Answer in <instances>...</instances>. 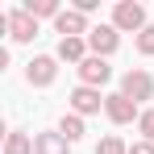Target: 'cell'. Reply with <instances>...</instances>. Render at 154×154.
Wrapping results in <instances>:
<instances>
[{"label":"cell","instance_id":"obj_1","mask_svg":"<svg viewBox=\"0 0 154 154\" xmlns=\"http://www.w3.org/2000/svg\"><path fill=\"white\" fill-rule=\"evenodd\" d=\"M112 25L121 29V33H142V29L150 25V21H146V4H137V0H121V4L112 8Z\"/></svg>","mask_w":154,"mask_h":154},{"label":"cell","instance_id":"obj_2","mask_svg":"<svg viewBox=\"0 0 154 154\" xmlns=\"http://www.w3.org/2000/svg\"><path fill=\"white\" fill-rule=\"evenodd\" d=\"M58 75V54H38L25 63V83L29 88H50Z\"/></svg>","mask_w":154,"mask_h":154},{"label":"cell","instance_id":"obj_3","mask_svg":"<svg viewBox=\"0 0 154 154\" xmlns=\"http://www.w3.org/2000/svg\"><path fill=\"white\" fill-rule=\"evenodd\" d=\"M121 96H129L133 104L150 100V96H154V79H150V71H142V67H129L125 75H121Z\"/></svg>","mask_w":154,"mask_h":154},{"label":"cell","instance_id":"obj_4","mask_svg":"<svg viewBox=\"0 0 154 154\" xmlns=\"http://www.w3.org/2000/svg\"><path fill=\"white\" fill-rule=\"evenodd\" d=\"M117 46H121V29L112 25H92V33H88V50L96 54V58H108V54H117Z\"/></svg>","mask_w":154,"mask_h":154},{"label":"cell","instance_id":"obj_5","mask_svg":"<svg viewBox=\"0 0 154 154\" xmlns=\"http://www.w3.org/2000/svg\"><path fill=\"white\" fill-rule=\"evenodd\" d=\"M67 100H71V112H75V117H96V112L104 108V100H108V96H100V88L79 83V88L67 96Z\"/></svg>","mask_w":154,"mask_h":154},{"label":"cell","instance_id":"obj_6","mask_svg":"<svg viewBox=\"0 0 154 154\" xmlns=\"http://www.w3.org/2000/svg\"><path fill=\"white\" fill-rule=\"evenodd\" d=\"M8 38L13 42H33L38 38V17H29L25 8H8Z\"/></svg>","mask_w":154,"mask_h":154},{"label":"cell","instance_id":"obj_7","mask_svg":"<svg viewBox=\"0 0 154 154\" xmlns=\"http://www.w3.org/2000/svg\"><path fill=\"white\" fill-rule=\"evenodd\" d=\"M104 112H108V121H112V125H129V121H137V117H142V108L129 100V96H121V92H112V96L104 100Z\"/></svg>","mask_w":154,"mask_h":154},{"label":"cell","instance_id":"obj_8","mask_svg":"<svg viewBox=\"0 0 154 154\" xmlns=\"http://www.w3.org/2000/svg\"><path fill=\"white\" fill-rule=\"evenodd\" d=\"M112 79V67H108V58H96V54H88L83 63H79V83H88V88H104Z\"/></svg>","mask_w":154,"mask_h":154},{"label":"cell","instance_id":"obj_9","mask_svg":"<svg viewBox=\"0 0 154 154\" xmlns=\"http://www.w3.org/2000/svg\"><path fill=\"white\" fill-rule=\"evenodd\" d=\"M54 29H58L63 38H88V33H92L88 17H83L79 8H63V13H58V21H54Z\"/></svg>","mask_w":154,"mask_h":154},{"label":"cell","instance_id":"obj_10","mask_svg":"<svg viewBox=\"0 0 154 154\" xmlns=\"http://www.w3.org/2000/svg\"><path fill=\"white\" fill-rule=\"evenodd\" d=\"M67 137L58 133V129H50V133H33V154H67Z\"/></svg>","mask_w":154,"mask_h":154},{"label":"cell","instance_id":"obj_11","mask_svg":"<svg viewBox=\"0 0 154 154\" xmlns=\"http://www.w3.org/2000/svg\"><path fill=\"white\" fill-rule=\"evenodd\" d=\"M88 38H63V42H58V58H63V63H83V58H88Z\"/></svg>","mask_w":154,"mask_h":154},{"label":"cell","instance_id":"obj_12","mask_svg":"<svg viewBox=\"0 0 154 154\" xmlns=\"http://www.w3.org/2000/svg\"><path fill=\"white\" fill-rule=\"evenodd\" d=\"M21 8H25L29 17H38V21H42V17H54V21H58V13H63L58 0H25Z\"/></svg>","mask_w":154,"mask_h":154},{"label":"cell","instance_id":"obj_13","mask_svg":"<svg viewBox=\"0 0 154 154\" xmlns=\"http://www.w3.org/2000/svg\"><path fill=\"white\" fill-rule=\"evenodd\" d=\"M4 154H33V137L21 133V129H13V133L4 137Z\"/></svg>","mask_w":154,"mask_h":154},{"label":"cell","instance_id":"obj_14","mask_svg":"<svg viewBox=\"0 0 154 154\" xmlns=\"http://www.w3.org/2000/svg\"><path fill=\"white\" fill-rule=\"evenodd\" d=\"M58 133H63L67 142H79V137L88 133V129H83V117H75V112H67V117L58 121Z\"/></svg>","mask_w":154,"mask_h":154},{"label":"cell","instance_id":"obj_15","mask_svg":"<svg viewBox=\"0 0 154 154\" xmlns=\"http://www.w3.org/2000/svg\"><path fill=\"white\" fill-rule=\"evenodd\" d=\"M96 154H129V146L117 137V133H104L100 142H96Z\"/></svg>","mask_w":154,"mask_h":154},{"label":"cell","instance_id":"obj_16","mask_svg":"<svg viewBox=\"0 0 154 154\" xmlns=\"http://www.w3.org/2000/svg\"><path fill=\"white\" fill-rule=\"evenodd\" d=\"M137 129H142V142H154V108H142Z\"/></svg>","mask_w":154,"mask_h":154},{"label":"cell","instance_id":"obj_17","mask_svg":"<svg viewBox=\"0 0 154 154\" xmlns=\"http://www.w3.org/2000/svg\"><path fill=\"white\" fill-rule=\"evenodd\" d=\"M137 54H146V58L154 54V25H146L142 33H137Z\"/></svg>","mask_w":154,"mask_h":154},{"label":"cell","instance_id":"obj_18","mask_svg":"<svg viewBox=\"0 0 154 154\" xmlns=\"http://www.w3.org/2000/svg\"><path fill=\"white\" fill-rule=\"evenodd\" d=\"M129 154H154V142H133Z\"/></svg>","mask_w":154,"mask_h":154},{"label":"cell","instance_id":"obj_19","mask_svg":"<svg viewBox=\"0 0 154 154\" xmlns=\"http://www.w3.org/2000/svg\"><path fill=\"white\" fill-rule=\"evenodd\" d=\"M75 8L83 13V17H88V13H96V0H75Z\"/></svg>","mask_w":154,"mask_h":154}]
</instances>
